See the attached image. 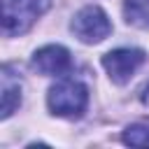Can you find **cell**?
Listing matches in <instances>:
<instances>
[{
  "label": "cell",
  "instance_id": "277c9868",
  "mask_svg": "<svg viewBox=\"0 0 149 149\" xmlns=\"http://www.w3.org/2000/svg\"><path fill=\"white\" fill-rule=\"evenodd\" d=\"M142 63H144L142 49H114L102 56V65L114 84H126Z\"/></svg>",
  "mask_w": 149,
  "mask_h": 149
},
{
  "label": "cell",
  "instance_id": "8992f818",
  "mask_svg": "<svg viewBox=\"0 0 149 149\" xmlns=\"http://www.w3.org/2000/svg\"><path fill=\"white\" fill-rule=\"evenodd\" d=\"M21 102V84L19 79L12 77L9 68L2 70V119L12 116V112L19 107Z\"/></svg>",
  "mask_w": 149,
  "mask_h": 149
},
{
  "label": "cell",
  "instance_id": "9c48e42d",
  "mask_svg": "<svg viewBox=\"0 0 149 149\" xmlns=\"http://www.w3.org/2000/svg\"><path fill=\"white\" fill-rule=\"evenodd\" d=\"M142 105L149 109V84L144 86V91H142Z\"/></svg>",
  "mask_w": 149,
  "mask_h": 149
},
{
  "label": "cell",
  "instance_id": "5b68a950",
  "mask_svg": "<svg viewBox=\"0 0 149 149\" xmlns=\"http://www.w3.org/2000/svg\"><path fill=\"white\" fill-rule=\"evenodd\" d=\"M70 65H72L70 51L65 47H58V44L42 47L33 56V68L42 74H63L70 70Z\"/></svg>",
  "mask_w": 149,
  "mask_h": 149
},
{
  "label": "cell",
  "instance_id": "3957f363",
  "mask_svg": "<svg viewBox=\"0 0 149 149\" xmlns=\"http://www.w3.org/2000/svg\"><path fill=\"white\" fill-rule=\"evenodd\" d=\"M72 33L84 44H98V42H102L112 33V23H109L107 14L100 7L88 5V7H84V9H79L74 14V19H72Z\"/></svg>",
  "mask_w": 149,
  "mask_h": 149
},
{
  "label": "cell",
  "instance_id": "ba28073f",
  "mask_svg": "<svg viewBox=\"0 0 149 149\" xmlns=\"http://www.w3.org/2000/svg\"><path fill=\"white\" fill-rule=\"evenodd\" d=\"M123 142L133 147H149V123H133L123 130Z\"/></svg>",
  "mask_w": 149,
  "mask_h": 149
},
{
  "label": "cell",
  "instance_id": "7a4b0ae2",
  "mask_svg": "<svg viewBox=\"0 0 149 149\" xmlns=\"http://www.w3.org/2000/svg\"><path fill=\"white\" fill-rule=\"evenodd\" d=\"M47 9L49 0H2V33L23 35Z\"/></svg>",
  "mask_w": 149,
  "mask_h": 149
},
{
  "label": "cell",
  "instance_id": "6da1fadb",
  "mask_svg": "<svg viewBox=\"0 0 149 149\" xmlns=\"http://www.w3.org/2000/svg\"><path fill=\"white\" fill-rule=\"evenodd\" d=\"M47 102L56 116L74 119L84 114L86 102H88V91L79 79H61L49 88Z\"/></svg>",
  "mask_w": 149,
  "mask_h": 149
},
{
  "label": "cell",
  "instance_id": "52a82bcc",
  "mask_svg": "<svg viewBox=\"0 0 149 149\" xmlns=\"http://www.w3.org/2000/svg\"><path fill=\"white\" fill-rule=\"evenodd\" d=\"M123 12H126V21L130 26L149 30V0H126Z\"/></svg>",
  "mask_w": 149,
  "mask_h": 149
}]
</instances>
